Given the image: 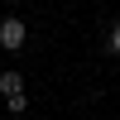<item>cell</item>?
Instances as JSON below:
<instances>
[{"label":"cell","instance_id":"1","mask_svg":"<svg viewBox=\"0 0 120 120\" xmlns=\"http://www.w3.org/2000/svg\"><path fill=\"white\" fill-rule=\"evenodd\" d=\"M24 38H29V24L24 19H0V48H24Z\"/></svg>","mask_w":120,"mask_h":120},{"label":"cell","instance_id":"2","mask_svg":"<svg viewBox=\"0 0 120 120\" xmlns=\"http://www.w3.org/2000/svg\"><path fill=\"white\" fill-rule=\"evenodd\" d=\"M24 91V77L19 72H0V96H19Z\"/></svg>","mask_w":120,"mask_h":120},{"label":"cell","instance_id":"3","mask_svg":"<svg viewBox=\"0 0 120 120\" xmlns=\"http://www.w3.org/2000/svg\"><path fill=\"white\" fill-rule=\"evenodd\" d=\"M5 106H10L15 115H24V111H29V96H24V91H19V96H5Z\"/></svg>","mask_w":120,"mask_h":120},{"label":"cell","instance_id":"4","mask_svg":"<svg viewBox=\"0 0 120 120\" xmlns=\"http://www.w3.org/2000/svg\"><path fill=\"white\" fill-rule=\"evenodd\" d=\"M111 53H120V24L111 29Z\"/></svg>","mask_w":120,"mask_h":120}]
</instances>
